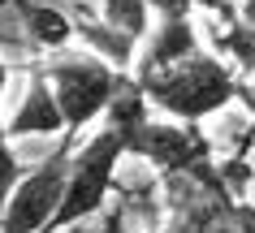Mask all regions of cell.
<instances>
[{"mask_svg":"<svg viewBox=\"0 0 255 233\" xmlns=\"http://www.w3.org/2000/svg\"><path fill=\"white\" fill-rule=\"evenodd\" d=\"M134 82L143 86V95H147L151 108L169 112L177 121L199 125L203 117H212V112L238 104L242 78L216 52H203L199 48V52L182 56V61H173V65H164V69L134 74Z\"/></svg>","mask_w":255,"mask_h":233,"instance_id":"1","label":"cell"},{"mask_svg":"<svg viewBox=\"0 0 255 233\" xmlns=\"http://www.w3.org/2000/svg\"><path fill=\"white\" fill-rule=\"evenodd\" d=\"M121 155H126V143H121V134H117V130H108V125L100 130V134H91L82 147H74L61 203H56V212H52V220H48V229H43V233L74 229L78 220L95 216V212L108 203V194H113Z\"/></svg>","mask_w":255,"mask_h":233,"instance_id":"2","label":"cell"},{"mask_svg":"<svg viewBox=\"0 0 255 233\" xmlns=\"http://www.w3.org/2000/svg\"><path fill=\"white\" fill-rule=\"evenodd\" d=\"M48 86L56 95V108L65 117V130L69 134H82L95 117H104L108 99L117 95V86L126 82V69H113L108 61L100 56H82V52H69V56H52L48 65L39 69Z\"/></svg>","mask_w":255,"mask_h":233,"instance_id":"3","label":"cell"},{"mask_svg":"<svg viewBox=\"0 0 255 233\" xmlns=\"http://www.w3.org/2000/svg\"><path fill=\"white\" fill-rule=\"evenodd\" d=\"M126 155H138L147 160L156 173L164 177H195V181H208V186H221L212 177V143L203 138L199 125L190 121H147L126 134Z\"/></svg>","mask_w":255,"mask_h":233,"instance_id":"4","label":"cell"},{"mask_svg":"<svg viewBox=\"0 0 255 233\" xmlns=\"http://www.w3.org/2000/svg\"><path fill=\"white\" fill-rule=\"evenodd\" d=\"M74 138L78 134H61L48 155H43L35 168H26L17 177L9 203H4V220H0V233H43L48 220H52L56 203H61V190H65L69 177V160H74Z\"/></svg>","mask_w":255,"mask_h":233,"instance_id":"5","label":"cell"},{"mask_svg":"<svg viewBox=\"0 0 255 233\" xmlns=\"http://www.w3.org/2000/svg\"><path fill=\"white\" fill-rule=\"evenodd\" d=\"M4 134H9V143L13 138H61L65 134V117L56 108V95H52V86H48L43 74L30 78V86L22 95V104L13 108V117H4Z\"/></svg>","mask_w":255,"mask_h":233,"instance_id":"6","label":"cell"},{"mask_svg":"<svg viewBox=\"0 0 255 233\" xmlns=\"http://www.w3.org/2000/svg\"><path fill=\"white\" fill-rule=\"evenodd\" d=\"M203 39L190 17H160V26L143 35V48H138V61H134V74H151V69H164L182 61V56L199 52Z\"/></svg>","mask_w":255,"mask_h":233,"instance_id":"7","label":"cell"},{"mask_svg":"<svg viewBox=\"0 0 255 233\" xmlns=\"http://www.w3.org/2000/svg\"><path fill=\"white\" fill-rule=\"evenodd\" d=\"M74 35H82V43L91 48V56H100V61H108L113 69H134V56H138V43L130 39V35H121V30L113 26H95V22H78L74 26Z\"/></svg>","mask_w":255,"mask_h":233,"instance_id":"8","label":"cell"},{"mask_svg":"<svg viewBox=\"0 0 255 233\" xmlns=\"http://www.w3.org/2000/svg\"><path fill=\"white\" fill-rule=\"evenodd\" d=\"M216 48H221V61H225L238 78H251L255 74V30L242 22V17H234L221 35H216Z\"/></svg>","mask_w":255,"mask_h":233,"instance_id":"9","label":"cell"},{"mask_svg":"<svg viewBox=\"0 0 255 233\" xmlns=\"http://www.w3.org/2000/svg\"><path fill=\"white\" fill-rule=\"evenodd\" d=\"M100 22L143 43V35L151 30V9L147 0H100Z\"/></svg>","mask_w":255,"mask_h":233,"instance_id":"10","label":"cell"},{"mask_svg":"<svg viewBox=\"0 0 255 233\" xmlns=\"http://www.w3.org/2000/svg\"><path fill=\"white\" fill-rule=\"evenodd\" d=\"M22 22H26L30 39L39 43V48H65L74 39V22L61 9H48V4H30L26 13H22Z\"/></svg>","mask_w":255,"mask_h":233,"instance_id":"11","label":"cell"},{"mask_svg":"<svg viewBox=\"0 0 255 233\" xmlns=\"http://www.w3.org/2000/svg\"><path fill=\"white\" fill-rule=\"evenodd\" d=\"M22 173H26V164L17 160L13 143H0V220H4V203H9V194H13Z\"/></svg>","mask_w":255,"mask_h":233,"instance_id":"12","label":"cell"},{"mask_svg":"<svg viewBox=\"0 0 255 233\" xmlns=\"http://www.w3.org/2000/svg\"><path fill=\"white\" fill-rule=\"evenodd\" d=\"M147 9L151 13H160V17H190V0H147Z\"/></svg>","mask_w":255,"mask_h":233,"instance_id":"13","label":"cell"},{"mask_svg":"<svg viewBox=\"0 0 255 233\" xmlns=\"http://www.w3.org/2000/svg\"><path fill=\"white\" fill-rule=\"evenodd\" d=\"M190 4H199L203 13L225 17V22H234V17H238V4H234V0H190Z\"/></svg>","mask_w":255,"mask_h":233,"instance_id":"14","label":"cell"},{"mask_svg":"<svg viewBox=\"0 0 255 233\" xmlns=\"http://www.w3.org/2000/svg\"><path fill=\"white\" fill-rule=\"evenodd\" d=\"M238 17L247 22V26L255 30V0H242V9H238Z\"/></svg>","mask_w":255,"mask_h":233,"instance_id":"15","label":"cell"},{"mask_svg":"<svg viewBox=\"0 0 255 233\" xmlns=\"http://www.w3.org/2000/svg\"><path fill=\"white\" fill-rule=\"evenodd\" d=\"M238 99L247 104V108H251V117H255V86H247V82H242V86H238Z\"/></svg>","mask_w":255,"mask_h":233,"instance_id":"16","label":"cell"},{"mask_svg":"<svg viewBox=\"0 0 255 233\" xmlns=\"http://www.w3.org/2000/svg\"><path fill=\"white\" fill-rule=\"evenodd\" d=\"M4 82H9V65L0 61V95H4Z\"/></svg>","mask_w":255,"mask_h":233,"instance_id":"17","label":"cell"},{"mask_svg":"<svg viewBox=\"0 0 255 233\" xmlns=\"http://www.w3.org/2000/svg\"><path fill=\"white\" fill-rule=\"evenodd\" d=\"M0 143H9V134H4V112H0Z\"/></svg>","mask_w":255,"mask_h":233,"instance_id":"18","label":"cell"}]
</instances>
